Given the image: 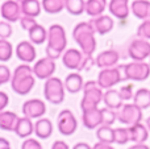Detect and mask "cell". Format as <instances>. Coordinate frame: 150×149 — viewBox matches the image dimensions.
Segmentation results:
<instances>
[{
  "mask_svg": "<svg viewBox=\"0 0 150 149\" xmlns=\"http://www.w3.org/2000/svg\"><path fill=\"white\" fill-rule=\"evenodd\" d=\"M13 48L8 40H0V61L1 62H7L12 58Z\"/></svg>",
  "mask_w": 150,
  "mask_h": 149,
  "instance_id": "836d02e7",
  "label": "cell"
},
{
  "mask_svg": "<svg viewBox=\"0 0 150 149\" xmlns=\"http://www.w3.org/2000/svg\"><path fill=\"white\" fill-rule=\"evenodd\" d=\"M83 57H84V54L80 50L67 49L62 54V62L65 65V67L70 69V70H79L80 65H82Z\"/></svg>",
  "mask_w": 150,
  "mask_h": 149,
  "instance_id": "2e32d148",
  "label": "cell"
},
{
  "mask_svg": "<svg viewBox=\"0 0 150 149\" xmlns=\"http://www.w3.org/2000/svg\"><path fill=\"white\" fill-rule=\"evenodd\" d=\"M28 34H29L30 42L34 45H41L47 40V31L42 25H40V24H37L34 28H32L28 32Z\"/></svg>",
  "mask_w": 150,
  "mask_h": 149,
  "instance_id": "f1b7e54d",
  "label": "cell"
},
{
  "mask_svg": "<svg viewBox=\"0 0 150 149\" xmlns=\"http://www.w3.org/2000/svg\"><path fill=\"white\" fill-rule=\"evenodd\" d=\"M42 9L50 15H57L62 12L66 7V0H42Z\"/></svg>",
  "mask_w": 150,
  "mask_h": 149,
  "instance_id": "f546056e",
  "label": "cell"
},
{
  "mask_svg": "<svg viewBox=\"0 0 150 149\" xmlns=\"http://www.w3.org/2000/svg\"><path fill=\"white\" fill-rule=\"evenodd\" d=\"M65 83L57 77L46 79L44 86L45 99L52 104H61L65 100Z\"/></svg>",
  "mask_w": 150,
  "mask_h": 149,
  "instance_id": "8992f818",
  "label": "cell"
},
{
  "mask_svg": "<svg viewBox=\"0 0 150 149\" xmlns=\"http://www.w3.org/2000/svg\"><path fill=\"white\" fill-rule=\"evenodd\" d=\"M124 81L121 71V66H115L111 69H103L100 70L98 75V84L101 90H111L112 87H115L116 84H119L120 82Z\"/></svg>",
  "mask_w": 150,
  "mask_h": 149,
  "instance_id": "52a82bcc",
  "label": "cell"
},
{
  "mask_svg": "<svg viewBox=\"0 0 150 149\" xmlns=\"http://www.w3.org/2000/svg\"><path fill=\"white\" fill-rule=\"evenodd\" d=\"M65 89L67 90L70 94H76L80 90H83V86H84V82H83V78L79 73H71L66 77L65 79Z\"/></svg>",
  "mask_w": 150,
  "mask_h": 149,
  "instance_id": "cb8c5ba5",
  "label": "cell"
},
{
  "mask_svg": "<svg viewBox=\"0 0 150 149\" xmlns=\"http://www.w3.org/2000/svg\"><path fill=\"white\" fill-rule=\"evenodd\" d=\"M18 116L12 111H1L0 112V129L3 131H15Z\"/></svg>",
  "mask_w": 150,
  "mask_h": 149,
  "instance_id": "83f0119b",
  "label": "cell"
},
{
  "mask_svg": "<svg viewBox=\"0 0 150 149\" xmlns=\"http://www.w3.org/2000/svg\"><path fill=\"white\" fill-rule=\"evenodd\" d=\"M66 9L70 15L79 16L86 12V1L84 0H66Z\"/></svg>",
  "mask_w": 150,
  "mask_h": 149,
  "instance_id": "d6a6232c",
  "label": "cell"
},
{
  "mask_svg": "<svg viewBox=\"0 0 150 149\" xmlns=\"http://www.w3.org/2000/svg\"><path fill=\"white\" fill-rule=\"evenodd\" d=\"M92 149H115L111 144H104V143H96Z\"/></svg>",
  "mask_w": 150,
  "mask_h": 149,
  "instance_id": "bcb514c9",
  "label": "cell"
},
{
  "mask_svg": "<svg viewBox=\"0 0 150 149\" xmlns=\"http://www.w3.org/2000/svg\"><path fill=\"white\" fill-rule=\"evenodd\" d=\"M120 60V54L117 50L115 49H109V50H104V52L99 53V55L95 58V65L98 67L103 69H111L119 63Z\"/></svg>",
  "mask_w": 150,
  "mask_h": 149,
  "instance_id": "5bb4252c",
  "label": "cell"
},
{
  "mask_svg": "<svg viewBox=\"0 0 150 149\" xmlns=\"http://www.w3.org/2000/svg\"><path fill=\"white\" fill-rule=\"evenodd\" d=\"M34 83L36 78L33 74V67H30L28 63H23L15 69L11 79V86L16 94L28 95L34 87Z\"/></svg>",
  "mask_w": 150,
  "mask_h": 149,
  "instance_id": "6da1fadb",
  "label": "cell"
},
{
  "mask_svg": "<svg viewBox=\"0 0 150 149\" xmlns=\"http://www.w3.org/2000/svg\"><path fill=\"white\" fill-rule=\"evenodd\" d=\"M103 90L99 87L98 82L95 81H88L83 86V98L80 102V108L82 111L93 110V108H99L98 106L100 102H103Z\"/></svg>",
  "mask_w": 150,
  "mask_h": 149,
  "instance_id": "277c9868",
  "label": "cell"
},
{
  "mask_svg": "<svg viewBox=\"0 0 150 149\" xmlns=\"http://www.w3.org/2000/svg\"><path fill=\"white\" fill-rule=\"evenodd\" d=\"M13 132L21 139H29V136L34 132V124L32 123V119H28L25 116L18 118Z\"/></svg>",
  "mask_w": 150,
  "mask_h": 149,
  "instance_id": "44dd1931",
  "label": "cell"
},
{
  "mask_svg": "<svg viewBox=\"0 0 150 149\" xmlns=\"http://www.w3.org/2000/svg\"><path fill=\"white\" fill-rule=\"evenodd\" d=\"M67 46V37L66 31L62 25L54 24L47 29V46H46V57L52 60H57L62 55Z\"/></svg>",
  "mask_w": 150,
  "mask_h": 149,
  "instance_id": "7a4b0ae2",
  "label": "cell"
},
{
  "mask_svg": "<svg viewBox=\"0 0 150 149\" xmlns=\"http://www.w3.org/2000/svg\"><path fill=\"white\" fill-rule=\"evenodd\" d=\"M7 149H11V148H7Z\"/></svg>",
  "mask_w": 150,
  "mask_h": 149,
  "instance_id": "db71d44e",
  "label": "cell"
},
{
  "mask_svg": "<svg viewBox=\"0 0 150 149\" xmlns=\"http://www.w3.org/2000/svg\"><path fill=\"white\" fill-rule=\"evenodd\" d=\"M130 11L140 20H148L150 17V1L149 0H134L130 4Z\"/></svg>",
  "mask_w": 150,
  "mask_h": 149,
  "instance_id": "7402d4cb",
  "label": "cell"
},
{
  "mask_svg": "<svg viewBox=\"0 0 150 149\" xmlns=\"http://www.w3.org/2000/svg\"><path fill=\"white\" fill-rule=\"evenodd\" d=\"M149 65H150V61H149Z\"/></svg>",
  "mask_w": 150,
  "mask_h": 149,
  "instance_id": "f5cc1de1",
  "label": "cell"
},
{
  "mask_svg": "<svg viewBox=\"0 0 150 149\" xmlns=\"http://www.w3.org/2000/svg\"><path fill=\"white\" fill-rule=\"evenodd\" d=\"M96 137L99 143L112 145L115 143V129L109 126H100L96 129Z\"/></svg>",
  "mask_w": 150,
  "mask_h": 149,
  "instance_id": "4dcf8cb0",
  "label": "cell"
},
{
  "mask_svg": "<svg viewBox=\"0 0 150 149\" xmlns=\"http://www.w3.org/2000/svg\"><path fill=\"white\" fill-rule=\"evenodd\" d=\"M103 102L105 104L107 108H111V110L115 111H119L120 108L122 107V99L120 98V94L117 90L111 89V90H107L103 95Z\"/></svg>",
  "mask_w": 150,
  "mask_h": 149,
  "instance_id": "603a6c76",
  "label": "cell"
},
{
  "mask_svg": "<svg viewBox=\"0 0 150 149\" xmlns=\"http://www.w3.org/2000/svg\"><path fill=\"white\" fill-rule=\"evenodd\" d=\"M78 128V121L70 110H63L58 115V131L63 136H71Z\"/></svg>",
  "mask_w": 150,
  "mask_h": 149,
  "instance_id": "30bf717a",
  "label": "cell"
},
{
  "mask_svg": "<svg viewBox=\"0 0 150 149\" xmlns=\"http://www.w3.org/2000/svg\"><path fill=\"white\" fill-rule=\"evenodd\" d=\"M83 126L87 129H98L103 124L101 121V108H93V110L83 111L82 114Z\"/></svg>",
  "mask_w": 150,
  "mask_h": 149,
  "instance_id": "ac0fdd59",
  "label": "cell"
},
{
  "mask_svg": "<svg viewBox=\"0 0 150 149\" xmlns=\"http://www.w3.org/2000/svg\"><path fill=\"white\" fill-rule=\"evenodd\" d=\"M90 24L92 25L95 33L100 34V36H104V34L109 33V32L113 29V18L108 15H101L99 17H95L90 21Z\"/></svg>",
  "mask_w": 150,
  "mask_h": 149,
  "instance_id": "e0dca14e",
  "label": "cell"
},
{
  "mask_svg": "<svg viewBox=\"0 0 150 149\" xmlns=\"http://www.w3.org/2000/svg\"><path fill=\"white\" fill-rule=\"evenodd\" d=\"M34 133L40 139H49L53 135V124L49 119L41 118L34 124Z\"/></svg>",
  "mask_w": 150,
  "mask_h": 149,
  "instance_id": "d4e9b609",
  "label": "cell"
},
{
  "mask_svg": "<svg viewBox=\"0 0 150 149\" xmlns=\"http://www.w3.org/2000/svg\"><path fill=\"white\" fill-rule=\"evenodd\" d=\"M16 55L20 61L25 63H30L36 60V48L30 41H21L16 46Z\"/></svg>",
  "mask_w": 150,
  "mask_h": 149,
  "instance_id": "9a60e30c",
  "label": "cell"
},
{
  "mask_svg": "<svg viewBox=\"0 0 150 149\" xmlns=\"http://www.w3.org/2000/svg\"><path fill=\"white\" fill-rule=\"evenodd\" d=\"M146 128L149 129V132H150V116L148 119H146Z\"/></svg>",
  "mask_w": 150,
  "mask_h": 149,
  "instance_id": "f907efd6",
  "label": "cell"
},
{
  "mask_svg": "<svg viewBox=\"0 0 150 149\" xmlns=\"http://www.w3.org/2000/svg\"><path fill=\"white\" fill-rule=\"evenodd\" d=\"M107 0H87L86 1V13L92 18L103 15L107 8Z\"/></svg>",
  "mask_w": 150,
  "mask_h": 149,
  "instance_id": "484cf974",
  "label": "cell"
},
{
  "mask_svg": "<svg viewBox=\"0 0 150 149\" xmlns=\"http://www.w3.org/2000/svg\"><path fill=\"white\" fill-rule=\"evenodd\" d=\"M20 7H21V15L23 16L36 18L41 13L42 5L38 0H25L24 3L20 4Z\"/></svg>",
  "mask_w": 150,
  "mask_h": 149,
  "instance_id": "4316f807",
  "label": "cell"
},
{
  "mask_svg": "<svg viewBox=\"0 0 150 149\" xmlns=\"http://www.w3.org/2000/svg\"><path fill=\"white\" fill-rule=\"evenodd\" d=\"M73 38L79 45L80 52L84 55H92L96 50L95 31L90 23L82 21V23L76 24L73 31Z\"/></svg>",
  "mask_w": 150,
  "mask_h": 149,
  "instance_id": "3957f363",
  "label": "cell"
},
{
  "mask_svg": "<svg viewBox=\"0 0 150 149\" xmlns=\"http://www.w3.org/2000/svg\"><path fill=\"white\" fill-rule=\"evenodd\" d=\"M108 9L119 20H125L129 16V0H111L108 3Z\"/></svg>",
  "mask_w": 150,
  "mask_h": 149,
  "instance_id": "d6986e66",
  "label": "cell"
},
{
  "mask_svg": "<svg viewBox=\"0 0 150 149\" xmlns=\"http://www.w3.org/2000/svg\"><path fill=\"white\" fill-rule=\"evenodd\" d=\"M117 120V111L111 110V108H101V126H109L112 127V124Z\"/></svg>",
  "mask_w": 150,
  "mask_h": 149,
  "instance_id": "e575fe53",
  "label": "cell"
},
{
  "mask_svg": "<svg viewBox=\"0 0 150 149\" xmlns=\"http://www.w3.org/2000/svg\"><path fill=\"white\" fill-rule=\"evenodd\" d=\"M128 129H129L130 141H133L134 144H145V141L149 139V129L142 123L128 127Z\"/></svg>",
  "mask_w": 150,
  "mask_h": 149,
  "instance_id": "ffe728a7",
  "label": "cell"
},
{
  "mask_svg": "<svg viewBox=\"0 0 150 149\" xmlns=\"http://www.w3.org/2000/svg\"><path fill=\"white\" fill-rule=\"evenodd\" d=\"M0 15L8 23H16L21 18V7L20 3L16 0H5L0 7Z\"/></svg>",
  "mask_w": 150,
  "mask_h": 149,
  "instance_id": "7c38bea8",
  "label": "cell"
},
{
  "mask_svg": "<svg viewBox=\"0 0 150 149\" xmlns=\"http://www.w3.org/2000/svg\"><path fill=\"white\" fill-rule=\"evenodd\" d=\"M121 66V71H122V77H124V81H146L150 75V65L144 62H137V61H133L127 65H120Z\"/></svg>",
  "mask_w": 150,
  "mask_h": 149,
  "instance_id": "5b68a950",
  "label": "cell"
},
{
  "mask_svg": "<svg viewBox=\"0 0 150 149\" xmlns=\"http://www.w3.org/2000/svg\"><path fill=\"white\" fill-rule=\"evenodd\" d=\"M128 149H150L146 144H134V145H132L130 148H128Z\"/></svg>",
  "mask_w": 150,
  "mask_h": 149,
  "instance_id": "681fc988",
  "label": "cell"
},
{
  "mask_svg": "<svg viewBox=\"0 0 150 149\" xmlns=\"http://www.w3.org/2000/svg\"><path fill=\"white\" fill-rule=\"evenodd\" d=\"M45 112L46 106L41 99H30L23 104V114L28 119H41Z\"/></svg>",
  "mask_w": 150,
  "mask_h": 149,
  "instance_id": "4fadbf2b",
  "label": "cell"
},
{
  "mask_svg": "<svg viewBox=\"0 0 150 149\" xmlns=\"http://www.w3.org/2000/svg\"><path fill=\"white\" fill-rule=\"evenodd\" d=\"M73 149H92V147H90L87 143H78L73 147Z\"/></svg>",
  "mask_w": 150,
  "mask_h": 149,
  "instance_id": "7dc6e473",
  "label": "cell"
},
{
  "mask_svg": "<svg viewBox=\"0 0 150 149\" xmlns=\"http://www.w3.org/2000/svg\"><path fill=\"white\" fill-rule=\"evenodd\" d=\"M12 36V25L8 21H0V40H8Z\"/></svg>",
  "mask_w": 150,
  "mask_h": 149,
  "instance_id": "f35d334b",
  "label": "cell"
},
{
  "mask_svg": "<svg viewBox=\"0 0 150 149\" xmlns=\"http://www.w3.org/2000/svg\"><path fill=\"white\" fill-rule=\"evenodd\" d=\"M93 65H95V60L92 58V55H84V57H83V61H82V65H80V67L78 71L90 70Z\"/></svg>",
  "mask_w": 150,
  "mask_h": 149,
  "instance_id": "7bdbcfd3",
  "label": "cell"
},
{
  "mask_svg": "<svg viewBox=\"0 0 150 149\" xmlns=\"http://www.w3.org/2000/svg\"><path fill=\"white\" fill-rule=\"evenodd\" d=\"M7 148H11V144L7 139L4 137H0V149H7Z\"/></svg>",
  "mask_w": 150,
  "mask_h": 149,
  "instance_id": "c3c4849f",
  "label": "cell"
},
{
  "mask_svg": "<svg viewBox=\"0 0 150 149\" xmlns=\"http://www.w3.org/2000/svg\"><path fill=\"white\" fill-rule=\"evenodd\" d=\"M55 71V61L49 57L38 60L33 66V74L38 79H49Z\"/></svg>",
  "mask_w": 150,
  "mask_h": 149,
  "instance_id": "8fae6325",
  "label": "cell"
},
{
  "mask_svg": "<svg viewBox=\"0 0 150 149\" xmlns=\"http://www.w3.org/2000/svg\"><path fill=\"white\" fill-rule=\"evenodd\" d=\"M133 103L141 110L150 107V90L148 89H140L134 92L133 96Z\"/></svg>",
  "mask_w": 150,
  "mask_h": 149,
  "instance_id": "1f68e13d",
  "label": "cell"
},
{
  "mask_svg": "<svg viewBox=\"0 0 150 149\" xmlns=\"http://www.w3.org/2000/svg\"><path fill=\"white\" fill-rule=\"evenodd\" d=\"M8 103H9V98H8V95L5 94L4 91H0V112L4 111V108L8 106Z\"/></svg>",
  "mask_w": 150,
  "mask_h": 149,
  "instance_id": "ee69618b",
  "label": "cell"
},
{
  "mask_svg": "<svg viewBox=\"0 0 150 149\" xmlns=\"http://www.w3.org/2000/svg\"><path fill=\"white\" fill-rule=\"evenodd\" d=\"M52 149H69V145L62 140H57V141H54Z\"/></svg>",
  "mask_w": 150,
  "mask_h": 149,
  "instance_id": "f6af8a7d",
  "label": "cell"
},
{
  "mask_svg": "<svg viewBox=\"0 0 150 149\" xmlns=\"http://www.w3.org/2000/svg\"><path fill=\"white\" fill-rule=\"evenodd\" d=\"M11 79H12V73H11L9 67L5 65H0V86L8 83Z\"/></svg>",
  "mask_w": 150,
  "mask_h": 149,
  "instance_id": "ab89813d",
  "label": "cell"
},
{
  "mask_svg": "<svg viewBox=\"0 0 150 149\" xmlns=\"http://www.w3.org/2000/svg\"><path fill=\"white\" fill-rule=\"evenodd\" d=\"M137 37L138 38H142L149 41L150 40V18L148 20H144L141 23V25H138L137 28Z\"/></svg>",
  "mask_w": 150,
  "mask_h": 149,
  "instance_id": "8d00e7d4",
  "label": "cell"
},
{
  "mask_svg": "<svg viewBox=\"0 0 150 149\" xmlns=\"http://www.w3.org/2000/svg\"><path fill=\"white\" fill-rule=\"evenodd\" d=\"M128 55L133 61L144 62L146 58H150V42L136 37L128 46Z\"/></svg>",
  "mask_w": 150,
  "mask_h": 149,
  "instance_id": "9c48e42d",
  "label": "cell"
},
{
  "mask_svg": "<svg viewBox=\"0 0 150 149\" xmlns=\"http://www.w3.org/2000/svg\"><path fill=\"white\" fill-rule=\"evenodd\" d=\"M142 110L138 108L134 103H125L117 111V120L128 127L136 126L142 120Z\"/></svg>",
  "mask_w": 150,
  "mask_h": 149,
  "instance_id": "ba28073f",
  "label": "cell"
},
{
  "mask_svg": "<svg viewBox=\"0 0 150 149\" xmlns=\"http://www.w3.org/2000/svg\"><path fill=\"white\" fill-rule=\"evenodd\" d=\"M20 24H21V28L29 32L32 28H34V26L37 25V21L34 20L33 17H28V16H21Z\"/></svg>",
  "mask_w": 150,
  "mask_h": 149,
  "instance_id": "60d3db41",
  "label": "cell"
},
{
  "mask_svg": "<svg viewBox=\"0 0 150 149\" xmlns=\"http://www.w3.org/2000/svg\"><path fill=\"white\" fill-rule=\"evenodd\" d=\"M119 94H120V98L122 99V102L133 99V96H134V94H133V84H125V86H122L119 90Z\"/></svg>",
  "mask_w": 150,
  "mask_h": 149,
  "instance_id": "74e56055",
  "label": "cell"
},
{
  "mask_svg": "<svg viewBox=\"0 0 150 149\" xmlns=\"http://www.w3.org/2000/svg\"><path fill=\"white\" fill-rule=\"evenodd\" d=\"M16 1H17V3H20V4H21V3H24V1H25V0H16Z\"/></svg>",
  "mask_w": 150,
  "mask_h": 149,
  "instance_id": "816d5d0a",
  "label": "cell"
},
{
  "mask_svg": "<svg viewBox=\"0 0 150 149\" xmlns=\"http://www.w3.org/2000/svg\"><path fill=\"white\" fill-rule=\"evenodd\" d=\"M128 141H130L129 129L124 128V127L115 128V143L119 145H125Z\"/></svg>",
  "mask_w": 150,
  "mask_h": 149,
  "instance_id": "d590c367",
  "label": "cell"
},
{
  "mask_svg": "<svg viewBox=\"0 0 150 149\" xmlns=\"http://www.w3.org/2000/svg\"><path fill=\"white\" fill-rule=\"evenodd\" d=\"M21 149H44L41 145V143L36 139H25V141L21 145Z\"/></svg>",
  "mask_w": 150,
  "mask_h": 149,
  "instance_id": "b9f144b4",
  "label": "cell"
}]
</instances>
